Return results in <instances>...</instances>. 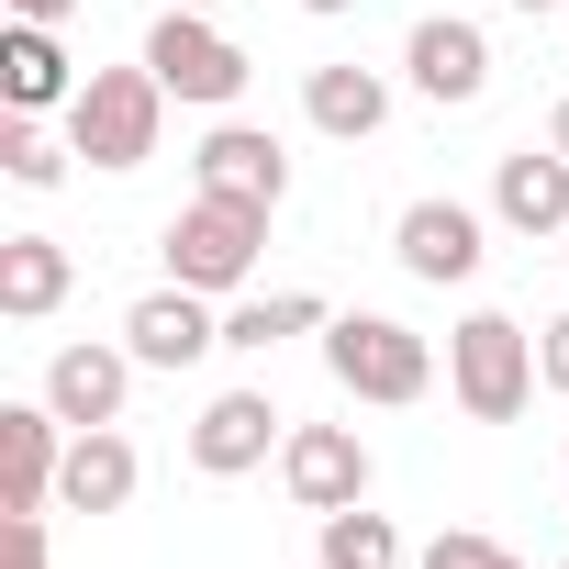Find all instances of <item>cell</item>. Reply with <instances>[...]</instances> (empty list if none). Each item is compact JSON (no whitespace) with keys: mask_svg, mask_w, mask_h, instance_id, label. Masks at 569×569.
I'll return each mask as SVG.
<instances>
[{"mask_svg":"<svg viewBox=\"0 0 569 569\" xmlns=\"http://www.w3.org/2000/svg\"><path fill=\"white\" fill-rule=\"evenodd\" d=\"M146 68H157V90H168V101H201V112H223V101L246 90V46H234L212 12H157Z\"/></svg>","mask_w":569,"mask_h":569,"instance_id":"obj_5","label":"cell"},{"mask_svg":"<svg viewBox=\"0 0 569 569\" xmlns=\"http://www.w3.org/2000/svg\"><path fill=\"white\" fill-rule=\"evenodd\" d=\"M491 212H502L513 234H569V157H558V146H513V157L491 168Z\"/></svg>","mask_w":569,"mask_h":569,"instance_id":"obj_16","label":"cell"},{"mask_svg":"<svg viewBox=\"0 0 569 569\" xmlns=\"http://www.w3.org/2000/svg\"><path fill=\"white\" fill-rule=\"evenodd\" d=\"M68 279H79V257L57 234H0V313L12 325H46L68 302Z\"/></svg>","mask_w":569,"mask_h":569,"instance_id":"obj_18","label":"cell"},{"mask_svg":"<svg viewBox=\"0 0 569 569\" xmlns=\"http://www.w3.org/2000/svg\"><path fill=\"white\" fill-rule=\"evenodd\" d=\"M68 157H79V146H46V112H12V123H0V168H12L23 190H57Z\"/></svg>","mask_w":569,"mask_h":569,"instance_id":"obj_21","label":"cell"},{"mask_svg":"<svg viewBox=\"0 0 569 569\" xmlns=\"http://www.w3.org/2000/svg\"><path fill=\"white\" fill-rule=\"evenodd\" d=\"M558 569H569V558H558Z\"/></svg>","mask_w":569,"mask_h":569,"instance_id":"obj_31","label":"cell"},{"mask_svg":"<svg viewBox=\"0 0 569 569\" xmlns=\"http://www.w3.org/2000/svg\"><path fill=\"white\" fill-rule=\"evenodd\" d=\"M558 246H569V234H558Z\"/></svg>","mask_w":569,"mask_h":569,"instance_id":"obj_30","label":"cell"},{"mask_svg":"<svg viewBox=\"0 0 569 569\" xmlns=\"http://www.w3.org/2000/svg\"><path fill=\"white\" fill-rule=\"evenodd\" d=\"M447 391H458L469 425H513V413L536 402V336H525L513 313H469V325L447 336Z\"/></svg>","mask_w":569,"mask_h":569,"instance_id":"obj_3","label":"cell"},{"mask_svg":"<svg viewBox=\"0 0 569 569\" xmlns=\"http://www.w3.org/2000/svg\"><path fill=\"white\" fill-rule=\"evenodd\" d=\"M123 347H134V369H201V358L223 347V313H212V291L168 279V291H146V302L123 313Z\"/></svg>","mask_w":569,"mask_h":569,"instance_id":"obj_8","label":"cell"},{"mask_svg":"<svg viewBox=\"0 0 569 569\" xmlns=\"http://www.w3.org/2000/svg\"><path fill=\"white\" fill-rule=\"evenodd\" d=\"M325 369H336L347 402H391V413L436 391V347H425L402 313H336V325H325Z\"/></svg>","mask_w":569,"mask_h":569,"instance_id":"obj_2","label":"cell"},{"mask_svg":"<svg viewBox=\"0 0 569 569\" xmlns=\"http://www.w3.org/2000/svg\"><path fill=\"white\" fill-rule=\"evenodd\" d=\"M302 12H358V0H302Z\"/></svg>","mask_w":569,"mask_h":569,"instance_id":"obj_28","label":"cell"},{"mask_svg":"<svg viewBox=\"0 0 569 569\" xmlns=\"http://www.w3.org/2000/svg\"><path fill=\"white\" fill-rule=\"evenodd\" d=\"M12 12H23V23H68V12H79V0H12Z\"/></svg>","mask_w":569,"mask_h":569,"instance_id":"obj_25","label":"cell"},{"mask_svg":"<svg viewBox=\"0 0 569 569\" xmlns=\"http://www.w3.org/2000/svg\"><path fill=\"white\" fill-rule=\"evenodd\" d=\"M123 391H134V347H101V336H90V347H57V358H46V402H57L79 436H90V425H123Z\"/></svg>","mask_w":569,"mask_h":569,"instance_id":"obj_13","label":"cell"},{"mask_svg":"<svg viewBox=\"0 0 569 569\" xmlns=\"http://www.w3.org/2000/svg\"><path fill=\"white\" fill-rule=\"evenodd\" d=\"M425 569H525V558H513L502 536H469V525H447V536L425 547Z\"/></svg>","mask_w":569,"mask_h":569,"instance_id":"obj_22","label":"cell"},{"mask_svg":"<svg viewBox=\"0 0 569 569\" xmlns=\"http://www.w3.org/2000/svg\"><path fill=\"white\" fill-rule=\"evenodd\" d=\"M157 134H168V90H157V68L134 57V68H90L79 79V101H68V146L90 157V168H146L157 157Z\"/></svg>","mask_w":569,"mask_h":569,"instance_id":"obj_1","label":"cell"},{"mask_svg":"<svg viewBox=\"0 0 569 569\" xmlns=\"http://www.w3.org/2000/svg\"><path fill=\"white\" fill-rule=\"evenodd\" d=\"M302 123H313V134H336V146H369V134L391 123V79H380V68H358V57H336V68H313V79H302Z\"/></svg>","mask_w":569,"mask_h":569,"instance_id":"obj_15","label":"cell"},{"mask_svg":"<svg viewBox=\"0 0 569 569\" xmlns=\"http://www.w3.org/2000/svg\"><path fill=\"white\" fill-rule=\"evenodd\" d=\"M336 313L313 302V291H234V313H223V347L234 358H268V347H291V336H325Z\"/></svg>","mask_w":569,"mask_h":569,"instance_id":"obj_19","label":"cell"},{"mask_svg":"<svg viewBox=\"0 0 569 569\" xmlns=\"http://www.w3.org/2000/svg\"><path fill=\"white\" fill-rule=\"evenodd\" d=\"M57 469H68V413L57 402H0V513H46L57 502Z\"/></svg>","mask_w":569,"mask_h":569,"instance_id":"obj_12","label":"cell"},{"mask_svg":"<svg viewBox=\"0 0 569 569\" xmlns=\"http://www.w3.org/2000/svg\"><path fill=\"white\" fill-rule=\"evenodd\" d=\"M513 12H569V0H513Z\"/></svg>","mask_w":569,"mask_h":569,"instance_id":"obj_27","label":"cell"},{"mask_svg":"<svg viewBox=\"0 0 569 569\" xmlns=\"http://www.w3.org/2000/svg\"><path fill=\"white\" fill-rule=\"evenodd\" d=\"M391 257L425 279V291H458V279H480V257H491V246H480V212H469V201H436V190H425V201H402Z\"/></svg>","mask_w":569,"mask_h":569,"instance_id":"obj_7","label":"cell"},{"mask_svg":"<svg viewBox=\"0 0 569 569\" xmlns=\"http://www.w3.org/2000/svg\"><path fill=\"white\" fill-rule=\"evenodd\" d=\"M257 246H268V212L257 201L201 190L190 212H168V279H190V291H212V302H234L257 279Z\"/></svg>","mask_w":569,"mask_h":569,"instance_id":"obj_4","label":"cell"},{"mask_svg":"<svg viewBox=\"0 0 569 569\" xmlns=\"http://www.w3.org/2000/svg\"><path fill=\"white\" fill-rule=\"evenodd\" d=\"M547 146H558V157H569V101H558V123H547Z\"/></svg>","mask_w":569,"mask_h":569,"instance_id":"obj_26","label":"cell"},{"mask_svg":"<svg viewBox=\"0 0 569 569\" xmlns=\"http://www.w3.org/2000/svg\"><path fill=\"white\" fill-rule=\"evenodd\" d=\"M268 447H291L268 391H212L201 425H190V469L201 480H246V469H268Z\"/></svg>","mask_w":569,"mask_h":569,"instance_id":"obj_11","label":"cell"},{"mask_svg":"<svg viewBox=\"0 0 569 569\" xmlns=\"http://www.w3.org/2000/svg\"><path fill=\"white\" fill-rule=\"evenodd\" d=\"M536 380H547V391H569V313H558V325H536Z\"/></svg>","mask_w":569,"mask_h":569,"instance_id":"obj_24","label":"cell"},{"mask_svg":"<svg viewBox=\"0 0 569 569\" xmlns=\"http://www.w3.org/2000/svg\"><path fill=\"white\" fill-rule=\"evenodd\" d=\"M0 558H12V569H46V513H0Z\"/></svg>","mask_w":569,"mask_h":569,"instance_id":"obj_23","label":"cell"},{"mask_svg":"<svg viewBox=\"0 0 569 569\" xmlns=\"http://www.w3.org/2000/svg\"><path fill=\"white\" fill-rule=\"evenodd\" d=\"M402 79H413L436 112H458V101L491 90V34H480L469 12H425V23L402 34Z\"/></svg>","mask_w":569,"mask_h":569,"instance_id":"obj_6","label":"cell"},{"mask_svg":"<svg viewBox=\"0 0 569 569\" xmlns=\"http://www.w3.org/2000/svg\"><path fill=\"white\" fill-rule=\"evenodd\" d=\"M168 12H212V0H168Z\"/></svg>","mask_w":569,"mask_h":569,"instance_id":"obj_29","label":"cell"},{"mask_svg":"<svg viewBox=\"0 0 569 569\" xmlns=\"http://www.w3.org/2000/svg\"><path fill=\"white\" fill-rule=\"evenodd\" d=\"M325 569H402V525H391V513H369V502L325 513Z\"/></svg>","mask_w":569,"mask_h":569,"instance_id":"obj_20","label":"cell"},{"mask_svg":"<svg viewBox=\"0 0 569 569\" xmlns=\"http://www.w3.org/2000/svg\"><path fill=\"white\" fill-rule=\"evenodd\" d=\"M134 480H146V458H134L123 425H90V436L68 425V469H57V502H68V513H123Z\"/></svg>","mask_w":569,"mask_h":569,"instance_id":"obj_14","label":"cell"},{"mask_svg":"<svg viewBox=\"0 0 569 569\" xmlns=\"http://www.w3.org/2000/svg\"><path fill=\"white\" fill-rule=\"evenodd\" d=\"M0 101H12V112H68L79 101V68H68L57 23H23L12 12V34H0Z\"/></svg>","mask_w":569,"mask_h":569,"instance_id":"obj_17","label":"cell"},{"mask_svg":"<svg viewBox=\"0 0 569 569\" xmlns=\"http://www.w3.org/2000/svg\"><path fill=\"white\" fill-rule=\"evenodd\" d=\"M279 480H291L302 513H347V502H369V447H358V425H291Z\"/></svg>","mask_w":569,"mask_h":569,"instance_id":"obj_10","label":"cell"},{"mask_svg":"<svg viewBox=\"0 0 569 569\" xmlns=\"http://www.w3.org/2000/svg\"><path fill=\"white\" fill-rule=\"evenodd\" d=\"M190 179H201V190H223V201L279 212V201H291V146H279L268 123H212V134H201V157H190Z\"/></svg>","mask_w":569,"mask_h":569,"instance_id":"obj_9","label":"cell"}]
</instances>
